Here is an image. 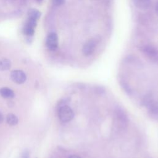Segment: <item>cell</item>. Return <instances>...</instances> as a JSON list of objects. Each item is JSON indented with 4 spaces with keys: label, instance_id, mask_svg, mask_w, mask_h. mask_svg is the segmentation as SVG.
Masks as SVG:
<instances>
[{
    "label": "cell",
    "instance_id": "1",
    "mask_svg": "<svg viewBox=\"0 0 158 158\" xmlns=\"http://www.w3.org/2000/svg\"><path fill=\"white\" fill-rule=\"evenodd\" d=\"M58 116L61 122L66 123L73 119L74 113L69 106L67 105H62L59 107Z\"/></svg>",
    "mask_w": 158,
    "mask_h": 158
},
{
    "label": "cell",
    "instance_id": "2",
    "mask_svg": "<svg viewBox=\"0 0 158 158\" xmlns=\"http://www.w3.org/2000/svg\"><path fill=\"white\" fill-rule=\"evenodd\" d=\"M143 54L153 62L158 61V50L152 46H145L143 48Z\"/></svg>",
    "mask_w": 158,
    "mask_h": 158
},
{
    "label": "cell",
    "instance_id": "3",
    "mask_svg": "<svg viewBox=\"0 0 158 158\" xmlns=\"http://www.w3.org/2000/svg\"><path fill=\"white\" fill-rule=\"evenodd\" d=\"M10 78L15 83L22 84L27 80L25 73L21 70H15L10 73Z\"/></svg>",
    "mask_w": 158,
    "mask_h": 158
},
{
    "label": "cell",
    "instance_id": "4",
    "mask_svg": "<svg viewBox=\"0 0 158 158\" xmlns=\"http://www.w3.org/2000/svg\"><path fill=\"white\" fill-rule=\"evenodd\" d=\"M46 45L47 48L51 51L55 50L57 48L58 37L56 33L52 32L48 34L46 40Z\"/></svg>",
    "mask_w": 158,
    "mask_h": 158
},
{
    "label": "cell",
    "instance_id": "5",
    "mask_svg": "<svg viewBox=\"0 0 158 158\" xmlns=\"http://www.w3.org/2000/svg\"><path fill=\"white\" fill-rule=\"evenodd\" d=\"M96 48V42L93 40H88L83 47V53L85 56H89L92 54Z\"/></svg>",
    "mask_w": 158,
    "mask_h": 158
},
{
    "label": "cell",
    "instance_id": "6",
    "mask_svg": "<svg viewBox=\"0 0 158 158\" xmlns=\"http://www.w3.org/2000/svg\"><path fill=\"white\" fill-rule=\"evenodd\" d=\"M146 105L148 106L150 115L155 118H158V102L150 100Z\"/></svg>",
    "mask_w": 158,
    "mask_h": 158
},
{
    "label": "cell",
    "instance_id": "7",
    "mask_svg": "<svg viewBox=\"0 0 158 158\" xmlns=\"http://www.w3.org/2000/svg\"><path fill=\"white\" fill-rule=\"evenodd\" d=\"M0 96L5 99H12L15 96V93L12 89L7 87L0 88Z\"/></svg>",
    "mask_w": 158,
    "mask_h": 158
},
{
    "label": "cell",
    "instance_id": "8",
    "mask_svg": "<svg viewBox=\"0 0 158 158\" xmlns=\"http://www.w3.org/2000/svg\"><path fill=\"white\" fill-rule=\"evenodd\" d=\"M135 6L143 10L148 9L151 4V0H133Z\"/></svg>",
    "mask_w": 158,
    "mask_h": 158
},
{
    "label": "cell",
    "instance_id": "9",
    "mask_svg": "<svg viewBox=\"0 0 158 158\" xmlns=\"http://www.w3.org/2000/svg\"><path fill=\"white\" fill-rule=\"evenodd\" d=\"M6 122L10 126H15L19 122V119L17 117L12 113L8 114L6 116Z\"/></svg>",
    "mask_w": 158,
    "mask_h": 158
},
{
    "label": "cell",
    "instance_id": "10",
    "mask_svg": "<svg viewBox=\"0 0 158 158\" xmlns=\"http://www.w3.org/2000/svg\"><path fill=\"white\" fill-rule=\"evenodd\" d=\"M11 62L6 58H2L0 59V71L7 70L10 68Z\"/></svg>",
    "mask_w": 158,
    "mask_h": 158
},
{
    "label": "cell",
    "instance_id": "11",
    "mask_svg": "<svg viewBox=\"0 0 158 158\" xmlns=\"http://www.w3.org/2000/svg\"><path fill=\"white\" fill-rule=\"evenodd\" d=\"M41 16V12L35 9H30L28 12V19H33L35 20H38V19Z\"/></svg>",
    "mask_w": 158,
    "mask_h": 158
},
{
    "label": "cell",
    "instance_id": "12",
    "mask_svg": "<svg viewBox=\"0 0 158 158\" xmlns=\"http://www.w3.org/2000/svg\"><path fill=\"white\" fill-rule=\"evenodd\" d=\"M23 32L27 36H32L35 33V27L25 23L23 28Z\"/></svg>",
    "mask_w": 158,
    "mask_h": 158
},
{
    "label": "cell",
    "instance_id": "13",
    "mask_svg": "<svg viewBox=\"0 0 158 158\" xmlns=\"http://www.w3.org/2000/svg\"><path fill=\"white\" fill-rule=\"evenodd\" d=\"M52 3L55 6H60L64 3L65 0H52Z\"/></svg>",
    "mask_w": 158,
    "mask_h": 158
},
{
    "label": "cell",
    "instance_id": "14",
    "mask_svg": "<svg viewBox=\"0 0 158 158\" xmlns=\"http://www.w3.org/2000/svg\"><path fill=\"white\" fill-rule=\"evenodd\" d=\"M20 158H29V152L27 150H24L21 154Z\"/></svg>",
    "mask_w": 158,
    "mask_h": 158
},
{
    "label": "cell",
    "instance_id": "15",
    "mask_svg": "<svg viewBox=\"0 0 158 158\" xmlns=\"http://www.w3.org/2000/svg\"><path fill=\"white\" fill-rule=\"evenodd\" d=\"M4 120V117L3 114L0 112V124L3 122Z\"/></svg>",
    "mask_w": 158,
    "mask_h": 158
},
{
    "label": "cell",
    "instance_id": "16",
    "mask_svg": "<svg viewBox=\"0 0 158 158\" xmlns=\"http://www.w3.org/2000/svg\"><path fill=\"white\" fill-rule=\"evenodd\" d=\"M68 158H80V157L77 155H71Z\"/></svg>",
    "mask_w": 158,
    "mask_h": 158
},
{
    "label": "cell",
    "instance_id": "17",
    "mask_svg": "<svg viewBox=\"0 0 158 158\" xmlns=\"http://www.w3.org/2000/svg\"><path fill=\"white\" fill-rule=\"evenodd\" d=\"M155 9H156V10L157 11V12L158 13V2L157 3V4H156V7H155Z\"/></svg>",
    "mask_w": 158,
    "mask_h": 158
},
{
    "label": "cell",
    "instance_id": "18",
    "mask_svg": "<svg viewBox=\"0 0 158 158\" xmlns=\"http://www.w3.org/2000/svg\"><path fill=\"white\" fill-rule=\"evenodd\" d=\"M37 2H41L43 0H36Z\"/></svg>",
    "mask_w": 158,
    "mask_h": 158
}]
</instances>
